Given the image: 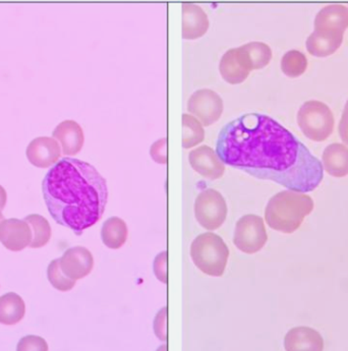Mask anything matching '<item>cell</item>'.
Returning <instances> with one entry per match:
<instances>
[{"instance_id":"cell-1","label":"cell","mask_w":348,"mask_h":351,"mask_svg":"<svg viewBox=\"0 0 348 351\" xmlns=\"http://www.w3.org/2000/svg\"><path fill=\"white\" fill-rule=\"evenodd\" d=\"M216 153L226 165L295 192H312L324 178L322 162L275 119L260 113L222 128Z\"/></svg>"},{"instance_id":"cell-2","label":"cell","mask_w":348,"mask_h":351,"mask_svg":"<svg viewBox=\"0 0 348 351\" xmlns=\"http://www.w3.org/2000/svg\"><path fill=\"white\" fill-rule=\"evenodd\" d=\"M42 191L54 221L77 235L101 219L108 199L103 176L79 159L64 158L54 164L44 178Z\"/></svg>"},{"instance_id":"cell-3","label":"cell","mask_w":348,"mask_h":351,"mask_svg":"<svg viewBox=\"0 0 348 351\" xmlns=\"http://www.w3.org/2000/svg\"><path fill=\"white\" fill-rule=\"evenodd\" d=\"M314 210V201L306 193L284 191L268 202L265 219L270 228L283 233H293Z\"/></svg>"},{"instance_id":"cell-4","label":"cell","mask_w":348,"mask_h":351,"mask_svg":"<svg viewBox=\"0 0 348 351\" xmlns=\"http://www.w3.org/2000/svg\"><path fill=\"white\" fill-rule=\"evenodd\" d=\"M190 256L197 268L204 274L221 277L227 266L229 250L219 235L202 233L192 241Z\"/></svg>"},{"instance_id":"cell-5","label":"cell","mask_w":348,"mask_h":351,"mask_svg":"<svg viewBox=\"0 0 348 351\" xmlns=\"http://www.w3.org/2000/svg\"><path fill=\"white\" fill-rule=\"evenodd\" d=\"M334 117L325 103L312 100L303 103L297 113V123L303 134L314 142H323L332 134Z\"/></svg>"},{"instance_id":"cell-6","label":"cell","mask_w":348,"mask_h":351,"mask_svg":"<svg viewBox=\"0 0 348 351\" xmlns=\"http://www.w3.org/2000/svg\"><path fill=\"white\" fill-rule=\"evenodd\" d=\"M227 204L223 195L213 189L199 193L195 202L197 221L207 230L220 228L227 217Z\"/></svg>"},{"instance_id":"cell-7","label":"cell","mask_w":348,"mask_h":351,"mask_svg":"<svg viewBox=\"0 0 348 351\" xmlns=\"http://www.w3.org/2000/svg\"><path fill=\"white\" fill-rule=\"evenodd\" d=\"M267 241V231L260 216L249 214L236 222L234 243L243 253L247 255L258 253L265 247Z\"/></svg>"},{"instance_id":"cell-8","label":"cell","mask_w":348,"mask_h":351,"mask_svg":"<svg viewBox=\"0 0 348 351\" xmlns=\"http://www.w3.org/2000/svg\"><path fill=\"white\" fill-rule=\"evenodd\" d=\"M223 100L216 92L209 89L198 90L188 99V110L205 127L219 121L223 113Z\"/></svg>"},{"instance_id":"cell-9","label":"cell","mask_w":348,"mask_h":351,"mask_svg":"<svg viewBox=\"0 0 348 351\" xmlns=\"http://www.w3.org/2000/svg\"><path fill=\"white\" fill-rule=\"evenodd\" d=\"M32 231L25 220L4 219L0 222V243L12 252H21L30 245Z\"/></svg>"},{"instance_id":"cell-10","label":"cell","mask_w":348,"mask_h":351,"mask_svg":"<svg viewBox=\"0 0 348 351\" xmlns=\"http://www.w3.org/2000/svg\"><path fill=\"white\" fill-rule=\"evenodd\" d=\"M188 161L195 171L208 180H219L225 172V166L216 151L208 146H201L188 154Z\"/></svg>"},{"instance_id":"cell-11","label":"cell","mask_w":348,"mask_h":351,"mask_svg":"<svg viewBox=\"0 0 348 351\" xmlns=\"http://www.w3.org/2000/svg\"><path fill=\"white\" fill-rule=\"evenodd\" d=\"M62 272L73 280L88 276L93 270L94 258L91 252L84 247L66 250L60 258Z\"/></svg>"},{"instance_id":"cell-12","label":"cell","mask_w":348,"mask_h":351,"mask_svg":"<svg viewBox=\"0 0 348 351\" xmlns=\"http://www.w3.org/2000/svg\"><path fill=\"white\" fill-rule=\"evenodd\" d=\"M62 155L60 144L54 138H36L27 148V157L38 168H48L58 163Z\"/></svg>"},{"instance_id":"cell-13","label":"cell","mask_w":348,"mask_h":351,"mask_svg":"<svg viewBox=\"0 0 348 351\" xmlns=\"http://www.w3.org/2000/svg\"><path fill=\"white\" fill-rule=\"evenodd\" d=\"M348 28V8L345 5L325 6L314 19V30L345 34Z\"/></svg>"},{"instance_id":"cell-14","label":"cell","mask_w":348,"mask_h":351,"mask_svg":"<svg viewBox=\"0 0 348 351\" xmlns=\"http://www.w3.org/2000/svg\"><path fill=\"white\" fill-rule=\"evenodd\" d=\"M209 29V19L206 12L196 4L182 5V38L196 40L203 37Z\"/></svg>"},{"instance_id":"cell-15","label":"cell","mask_w":348,"mask_h":351,"mask_svg":"<svg viewBox=\"0 0 348 351\" xmlns=\"http://www.w3.org/2000/svg\"><path fill=\"white\" fill-rule=\"evenodd\" d=\"M238 62L247 71H257L267 66L272 60V50L263 42H249L236 48Z\"/></svg>"},{"instance_id":"cell-16","label":"cell","mask_w":348,"mask_h":351,"mask_svg":"<svg viewBox=\"0 0 348 351\" xmlns=\"http://www.w3.org/2000/svg\"><path fill=\"white\" fill-rule=\"evenodd\" d=\"M52 136L60 143L62 153L66 156L77 155L83 148L85 142L81 125L73 121H62L53 130Z\"/></svg>"},{"instance_id":"cell-17","label":"cell","mask_w":348,"mask_h":351,"mask_svg":"<svg viewBox=\"0 0 348 351\" xmlns=\"http://www.w3.org/2000/svg\"><path fill=\"white\" fill-rule=\"evenodd\" d=\"M284 348L288 351H321L324 350V341L316 330L309 327H297L285 336Z\"/></svg>"},{"instance_id":"cell-18","label":"cell","mask_w":348,"mask_h":351,"mask_svg":"<svg viewBox=\"0 0 348 351\" xmlns=\"http://www.w3.org/2000/svg\"><path fill=\"white\" fill-rule=\"evenodd\" d=\"M343 42V34L325 32L314 30L308 38V52L316 58H327L332 56L340 47Z\"/></svg>"},{"instance_id":"cell-19","label":"cell","mask_w":348,"mask_h":351,"mask_svg":"<svg viewBox=\"0 0 348 351\" xmlns=\"http://www.w3.org/2000/svg\"><path fill=\"white\" fill-rule=\"evenodd\" d=\"M323 168L334 178L348 176V148L343 144L329 145L322 156Z\"/></svg>"},{"instance_id":"cell-20","label":"cell","mask_w":348,"mask_h":351,"mask_svg":"<svg viewBox=\"0 0 348 351\" xmlns=\"http://www.w3.org/2000/svg\"><path fill=\"white\" fill-rule=\"evenodd\" d=\"M25 313L26 306L18 294L10 292L0 298V324L16 325L24 318Z\"/></svg>"},{"instance_id":"cell-21","label":"cell","mask_w":348,"mask_h":351,"mask_svg":"<svg viewBox=\"0 0 348 351\" xmlns=\"http://www.w3.org/2000/svg\"><path fill=\"white\" fill-rule=\"evenodd\" d=\"M220 75L226 83L238 85L244 83L249 75V71L242 66L236 56V48L225 52L220 60Z\"/></svg>"},{"instance_id":"cell-22","label":"cell","mask_w":348,"mask_h":351,"mask_svg":"<svg viewBox=\"0 0 348 351\" xmlns=\"http://www.w3.org/2000/svg\"><path fill=\"white\" fill-rule=\"evenodd\" d=\"M127 225L119 217H110L104 222L101 229V239L108 249L119 250L127 239Z\"/></svg>"},{"instance_id":"cell-23","label":"cell","mask_w":348,"mask_h":351,"mask_svg":"<svg viewBox=\"0 0 348 351\" xmlns=\"http://www.w3.org/2000/svg\"><path fill=\"white\" fill-rule=\"evenodd\" d=\"M205 138L202 123L190 114L182 115V147L190 149L201 144Z\"/></svg>"},{"instance_id":"cell-24","label":"cell","mask_w":348,"mask_h":351,"mask_svg":"<svg viewBox=\"0 0 348 351\" xmlns=\"http://www.w3.org/2000/svg\"><path fill=\"white\" fill-rule=\"evenodd\" d=\"M25 221L30 225L31 231H32V241L29 247L38 249L47 245L48 241L51 239V227L49 222L43 216L38 214L27 216Z\"/></svg>"},{"instance_id":"cell-25","label":"cell","mask_w":348,"mask_h":351,"mask_svg":"<svg viewBox=\"0 0 348 351\" xmlns=\"http://www.w3.org/2000/svg\"><path fill=\"white\" fill-rule=\"evenodd\" d=\"M308 67V60L303 52L290 50L283 56L281 69L289 77H301Z\"/></svg>"},{"instance_id":"cell-26","label":"cell","mask_w":348,"mask_h":351,"mask_svg":"<svg viewBox=\"0 0 348 351\" xmlns=\"http://www.w3.org/2000/svg\"><path fill=\"white\" fill-rule=\"evenodd\" d=\"M47 277L52 287L60 291H70L75 285V280L69 278L60 267V258L52 261L48 266Z\"/></svg>"},{"instance_id":"cell-27","label":"cell","mask_w":348,"mask_h":351,"mask_svg":"<svg viewBox=\"0 0 348 351\" xmlns=\"http://www.w3.org/2000/svg\"><path fill=\"white\" fill-rule=\"evenodd\" d=\"M153 329H154L155 336L160 341L166 342L167 340V308H162L154 319L153 323Z\"/></svg>"},{"instance_id":"cell-28","label":"cell","mask_w":348,"mask_h":351,"mask_svg":"<svg viewBox=\"0 0 348 351\" xmlns=\"http://www.w3.org/2000/svg\"><path fill=\"white\" fill-rule=\"evenodd\" d=\"M16 350L18 351H46L48 350V344L42 337L33 335L26 336V337L22 338L21 341L18 342V348H16Z\"/></svg>"},{"instance_id":"cell-29","label":"cell","mask_w":348,"mask_h":351,"mask_svg":"<svg viewBox=\"0 0 348 351\" xmlns=\"http://www.w3.org/2000/svg\"><path fill=\"white\" fill-rule=\"evenodd\" d=\"M153 270H154L155 277L158 279L160 282L167 283V253L166 252H161L156 256L153 264Z\"/></svg>"},{"instance_id":"cell-30","label":"cell","mask_w":348,"mask_h":351,"mask_svg":"<svg viewBox=\"0 0 348 351\" xmlns=\"http://www.w3.org/2000/svg\"><path fill=\"white\" fill-rule=\"evenodd\" d=\"M150 155L152 159L158 164L167 163V140L165 138L156 141L151 146Z\"/></svg>"},{"instance_id":"cell-31","label":"cell","mask_w":348,"mask_h":351,"mask_svg":"<svg viewBox=\"0 0 348 351\" xmlns=\"http://www.w3.org/2000/svg\"><path fill=\"white\" fill-rule=\"evenodd\" d=\"M338 132L341 140L348 146V100L345 104L340 123H339Z\"/></svg>"},{"instance_id":"cell-32","label":"cell","mask_w":348,"mask_h":351,"mask_svg":"<svg viewBox=\"0 0 348 351\" xmlns=\"http://www.w3.org/2000/svg\"><path fill=\"white\" fill-rule=\"evenodd\" d=\"M8 201V195H6L5 190L0 186V210L4 209Z\"/></svg>"},{"instance_id":"cell-33","label":"cell","mask_w":348,"mask_h":351,"mask_svg":"<svg viewBox=\"0 0 348 351\" xmlns=\"http://www.w3.org/2000/svg\"><path fill=\"white\" fill-rule=\"evenodd\" d=\"M2 220H4V216L3 214L1 213V210H0V222H1Z\"/></svg>"}]
</instances>
